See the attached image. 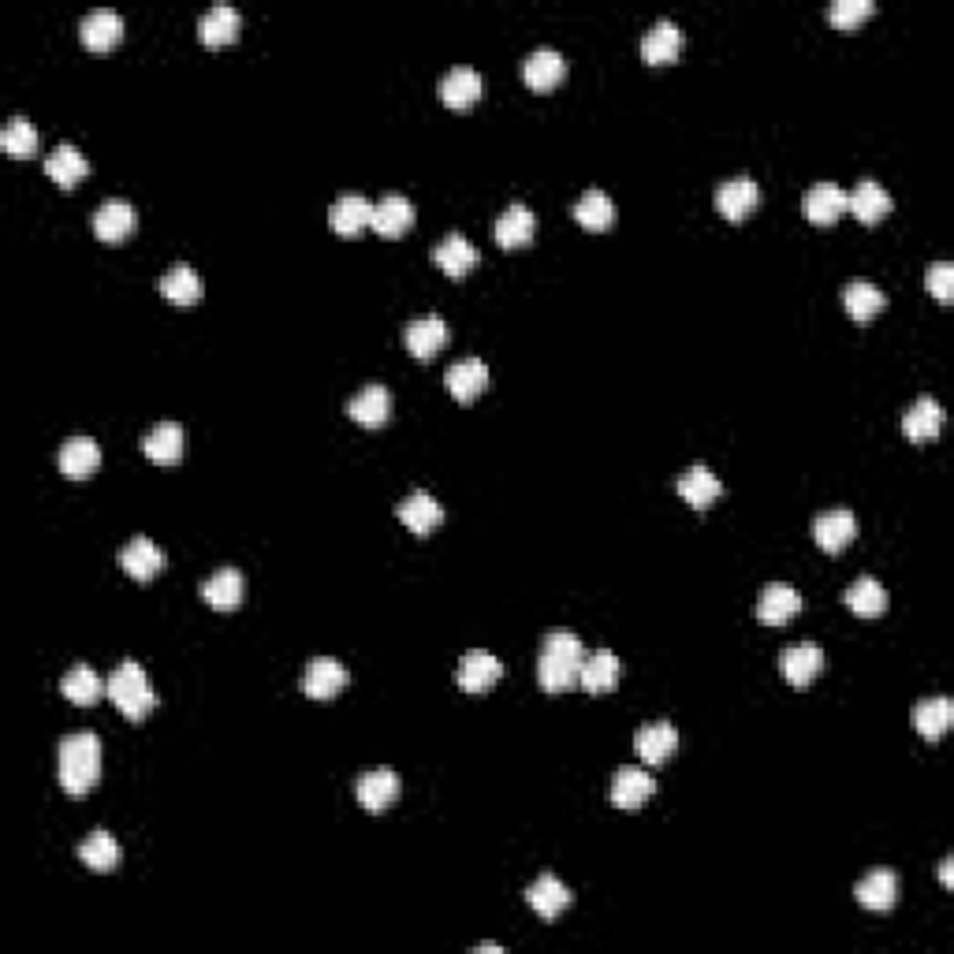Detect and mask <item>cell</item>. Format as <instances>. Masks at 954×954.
<instances>
[{
  "label": "cell",
  "instance_id": "cell-33",
  "mask_svg": "<svg viewBox=\"0 0 954 954\" xmlns=\"http://www.w3.org/2000/svg\"><path fill=\"white\" fill-rule=\"evenodd\" d=\"M60 694H64L71 705H79V709H90V705H98L101 697L109 694V683L101 679L90 664H75V668L60 679Z\"/></svg>",
  "mask_w": 954,
  "mask_h": 954
},
{
  "label": "cell",
  "instance_id": "cell-8",
  "mask_svg": "<svg viewBox=\"0 0 954 954\" xmlns=\"http://www.w3.org/2000/svg\"><path fill=\"white\" fill-rule=\"evenodd\" d=\"M761 205V187L750 179V176H735L720 183V191H716V209H720L724 220H746L750 213Z\"/></svg>",
  "mask_w": 954,
  "mask_h": 954
},
{
  "label": "cell",
  "instance_id": "cell-17",
  "mask_svg": "<svg viewBox=\"0 0 954 954\" xmlns=\"http://www.w3.org/2000/svg\"><path fill=\"white\" fill-rule=\"evenodd\" d=\"M802 213H806L809 224L828 228V224H835L847 213V191L839 187V183H817V187H809V194H806Z\"/></svg>",
  "mask_w": 954,
  "mask_h": 954
},
{
  "label": "cell",
  "instance_id": "cell-21",
  "mask_svg": "<svg viewBox=\"0 0 954 954\" xmlns=\"http://www.w3.org/2000/svg\"><path fill=\"white\" fill-rule=\"evenodd\" d=\"M563 75H567V60H563L556 49H533L526 57V64H522V79H526V86L537 90V94L556 90Z\"/></svg>",
  "mask_w": 954,
  "mask_h": 954
},
{
  "label": "cell",
  "instance_id": "cell-49",
  "mask_svg": "<svg viewBox=\"0 0 954 954\" xmlns=\"http://www.w3.org/2000/svg\"><path fill=\"white\" fill-rule=\"evenodd\" d=\"M940 884L947 888V891L954 888V858H943V861H940Z\"/></svg>",
  "mask_w": 954,
  "mask_h": 954
},
{
  "label": "cell",
  "instance_id": "cell-28",
  "mask_svg": "<svg viewBox=\"0 0 954 954\" xmlns=\"http://www.w3.org/2000/svg\"><path fill=\"white\" fill-rule=\"evenodd\" d=\"M183 444H187V437H183L179 422H161L142 437V451H146V459L157 466H176L183 459Z\"/></svg>",
  "mask_w": 954,
  "mask_h": 954
},
{
  "label": "cell",
  "instance_id": "cell-39",
  "mask_svg": "<svg viewBox=\"0 0 954 954\" xmlns=\"http://www.w3.org/2000/svg\"><path fill=\"white\" fill-rule=\"evenodd\" d=\"M239 27H243L239 12L228 4H217L198 19V38H202V45L220 49V45H232V41L239 38Z\"/></svg>",
  "mask_w": 954,
  "mask_h": 954
},
{
  "label": "cell",
  "instance_id": "cell-43",
  "mask_svg": "<svg viewBox=\"0 0 954 954\" xmlns=\"http://www.w3.org/2000/svg\"><path fill=\"white\" fill-rule=\"evenodd\" d=\"M574 220H578L586 232H608L615 224V205H612L608 194L593 187L574 202Z\"/></svg>",
  "mask_w": 954,
  "mask_h": 954
},
{
  "label": "cell",
  "instance_id": "cell-48",
  "mask_svg": "<svg viewBox=\"0 0 954 954\" xmlns=\"http://www.w3.org/2000/svg\"><path fill=\"white\" fill-rule=\"evenodd\" d=\"M925 287L932 291V299L940 306H951L954 302V265L951 261H936L925 276Z\"/></svg>",
  "mask_w": 954,
  "mask_h": 954
},
{
  "label": "cell",
  "instance_id": "cell-29",
  "mask_svg": "<svg viewBox=\"0 0 954 954\" xmlns=\"http://www.w3.org/2000/svg\"><path fill=\"white\" fill-rule=\"evenodd\" d=\"M120 567L135 582H150L164 571V552L150 537H131L120 552Z\"/></svg>",
  "mask_w": 954,
  "mask_h": 954
},
{
  "label": "cell",
  "instance_id": "cell-37",
  "mask_svg": "<svg viewBox=\"0 0 954 954\" xmlns=\"http://www.w3.org/2000/svg\"><path fill=\"white\" fill-rule=\"evenodd\" d=\"M533 235H537V217H533L526 205H507V209L500 213L496 243L504 246V250H522V246L533 243Z\"/></svg>",
  "mask_w": 954,
  "mask_h": 954
},
{
  "label": "cell",
  "instance_id": "cell-13",
  "mask_svg": "<svg viewBox=\"0 0 954 954\" xmlns=\"http://www.w3.org/2000/svg\"><path fill=\"white\" fill-rule=\"evenodd\" d=\"M403 340H407V351L414 355L418 362H433V358L448 347V325L440 321L437 314L418 317V321L407 325Z\"/></svg>",
  "mask_w": 954,
  "mask_h": 954
},
{
  "label": "cell",
  "instance_id": "cell-41",
  "mask_svg": "<svg viewBox=\"0 0 954 954\" xmlns=\"http://www.w3.org/2000/svg\"><path fill=\"white\" fill-rule=\"evenodd\" d=\"M847 608L861 615V619H876V615L888 612V589L880 586V582L873 578V574H861V578L843 593Z\"/></svg>",
  "mask_w": 954,
  "mask_h": 954
},
{
  "label": "cell",
  "instance_id": "cell-40",
  "mask_svg": "<svg viewBox=\"0 0 954 954\" xmlns=\"http://www.w3.org/2000/svg\"><path fill=\"white\" fill-rule=\"evenodd\" d=\"M161 295H164V299H168L172 306H183V310H187V306H198V302H202V280H198V273H194L187 261H176L168 273L161 276Z\"/></svg>",
  "mask_w": 954,
  "mask_h": 954
},
{
  "label": "cell",
  "instance_id": "cell-2",
  "mask_svg": "<svg viewBox=\"0 0 954 954\" xmlns=\"http://www.w3.org/2000/svg\"><path fill=\"white\" fill-rule=\"evenodd\" d=\"M582 649L578 634H567V630H556L548 634L545 645H541V656H537V683L545 694H567V690H578V671H582Z\"/></svg>",
  "mask_w": 954,
  "mask_h": 954
},
{
  "label": "cell",
  "instance_id": "cell-3",
  "mask_svg": "<svg viewBox=\"0 0 954 954\" xmlns=\"http://www.w3.org/2000/svg\"><path fill=\"white\" fill-rule=\"evenodd\" d=\"M109 697L112 705L120 709V716H127L131 724H142L146 716L157 709V694L150 686V675L142 671V664L123 660L109 679Z\"/></svg>",
  "mask_w": 954,
  "mask_h": 954
},
{
  "label": "cell",
  "instance_id": "cell-47",
  "mask_svg": "<svg viewBox=\"0 0 954 954\" xmlns=\"http://www.w3.org/2000/svg\"><path fill=\"white\" fill-rule=\"evenodd\" d=\"M873 12H876L873 0H835V4L828 8V19H832L835 30H854V27L865 23Z\"/></svg>",
  "mask_w": 954,
  "mask_h": 954
},
{
  "label": "cell",
  "instance_id": "cell-5",
  "mask_svg": "<svg viewBox=\"0 0 954 954\" xmlns=\"http://www.w3.org/2000/svg\"><path fill=\"white\" fill-rule=\"evenodd\" d=\"M500 679H504V664L489 649H470L463 660H459L455 683L463 694H489Z\"/></svg>",
  "mask_w": 954,
  "mask_h": 954
},
{
  "label": "cell",
  "instance_id": "cell-4",
  "mask_svg": "<svg viewBox=\"0 0 954 954\" xmlns=\"http://www.w3.org/2000/svg\"><path fill=\"white\" fill-rule=\"evenodd\" d=\"M399 791H403V783H399V776L392 768H373V772H362L355 779V798L366 813H384V809H392L399 802Z\"/></svg>",
  "mask_w": 954,
  "mask_h": 954
},
{
  "label": "cell",
  "instance_id": "cell-45",
  "mask_svg": "<svg viewBox=\"0 0 954 954\" xmlns=\"http://www.w3.org/2000/svg\"><path fill=\"white\" fill-rule=\"evenodd\" d=\"M843 306H847V314L854 317L858 325H865V321H873V317L884 310L888 306V299H884V291H880L876 284H869V280H854V284H847V291H843Z\"/></svg>",
  "mask_w": 954,
  "mask_h": 954
},
{
  "label": "cell",
  "instance_id": "cell-27",
  "mask_svg": "<svg viewBox=\"0 0 954 954\" xmlns=\"http://www.w3.org/2000/svg\"><path fill=\"white\" fill-rule=\"evenodd\" d=\"M328 220H332L336 235L355 239V235H362L369 224H373V202L362 198V194H343V198H336L332 213H328Z\"/></svg>",
  "mask_w": 954,
  "mask_h": 954
},
{
  "label": "cell",
  "instance_id": "cell-42",
  "mask_svg": "<svg viewBox=\"0 0 954 954\" xmlns=\"http://www.w3.org/2000/svg\"><path fill=\"white\" fill-rule=\"evenodd\" d=\"M86 172H90L86 157H82L75 146H68V142H64V146H57L53 153H49V161H45V176L53 179L60 191H71L82 176H86Z\"/></svg>",
  "mask_w": 954,
  "mask_h": 954
},
{
  "label": "cell",
  "instance_id": "cell-24",
  "mask_svg": "<svg viewBox=\"0 0 954 954\" xmlns=\"http://www.w3.org/2000/svg\"><path fill=\"white\" fill-rule=\"evenodd\" d=\"M414 224V205H410L407 194H384L381 202L373 205V228L381 239H399L403 232H410Z\"/></svg>",
  "mask_w": 954,
  "mask_h": 954
},
{
  "label": "cell",
  "instance_id": "cell-10",
  "mask_svg": "<svg viewBox=\"0 0 954 954\" xmlns=\"http://www.w3.org/2000/svg\"><path fill=\"white\" fill-rule=\"evenodd\" d=\"M779 671H783V679L791 683L794 690H806V686L824 671V653H820V645L813 642L791 645V649H783V656H779Z\"/></svg>",
  "mask_w": 954,
  "mask_h": 954
},
{
  "label": "cell",
  "instance_id": "cell-26",
  "mask_svg": "<svg viewBox=\"0 0 954 954\" xmlns=\"http://www.w3.org/2000/svg\"><path fill=\"white\" fill-rule=\"evenodd\" d=\"M396 515H399V522H403L410 533H414V537H425V533H433L440 522H444V507H440L437 500L429 496V492L418 489L396 507Z\"/></svg>",
  "mask_w": 954,
  "mask_h": 954
},
{
  "label": "cell",
  "instance_id": "cell-7",
  "mask_svg": "<svg viewBox=\"0 0 954 954\" xmlns=\"http://www.w3.org/2000/svg\"><path fill=\"white\" fill-rule=\"evenodd\" d=\"M854 537H858V519L850 515L847 507L824 511V515H817V522H813V541H817L820 552H828V556L847 552Z\"/></svg>",
  "mask_w": 954,
  "mask_h": 954
},
{
  "label": "cell",
  "instance_id": "cell-1",
  "mask_svg": "<svg viewBox=\"0 0 954 954\" xmlns=\"http://www.w3.org/2000/svg\"><path fill=\"white\" fill-rule=\"evenodd\" d=\"M57 779L71 798L90 794L101 783V738L75 731L57 750Z\"/></svg>",
  "mask_w": 954,
  "mask_h": 954
},
{
  "label": "cell",
  "instance_id": "cell-16",
  "mask_svg": "<svg viewBox=\"0 0 954 954\" xmlns=\"http://www.w3.org/2000/svg\"><path fill=\"white\" fill-rule=\"evenodd\" d=\"M683 53V34L679 27L671 23V19H660V23H653L649 30H645L642 38V60L649 68H664V64H675Z\"/></svg>",
  "mask_w": 954,
  "mask_h": 954
},
{
  "label": "cell",
  "instance_id": "cell-15",
  "mask_svg": "<svg viewBox=\"0 0 954 954\" xmlns=\"http://www.w3.org/2000/svg\"><path fill=\"white\" fill-rule=\"evenodd\" d=\"M444 388L451 392L455 403H463V407L474 403V399L489 388V366L481 362V358H463V362H455L444 373Z\"/></svg>",
  "mask_w": 954,
  "mask_h": 954
},
{
  "label": "cell",
  "instance_id": "cell-20",
  "mask_svg": "<svg viewBox=\"0 0 954 954\" xmlns=\"http://www.w3.org/2000/svg\"><path fill=\"white\" fill-rule=\"evenodd\" d=\"M526 902H530V910H533L537 917L556 921L563 910H567L571 902H574V895H571V888L563 884V880H556L552 873H545V876H537V880H533V884L526 888Z\"/></svg>",
  "mask_w": 954,
  "mask_h": 954
},
{
  "label": "cell",
  "instance_id": "cell-12",
  "mask_svg": "<svg viewBox=\"0 0 954 954\" xmlns=\"http://www.w3.org/2000/svg\"><path fill=\"white\" fill-rule=\"evenodd\" d=\"M619 686V660H615L612 649H597L582 656V671H578V690H586L593 697H604Z\"/></svg>",
  "mask_w": 954,
  "mask_h": 954
},
{
  "label": "cell",
  "instance_id": "cell-31",
  "mask_svg": "<svg viewBox=\"0 0 954 954\" xmlns=\"http://www.w3.org/2000/svg\"><path fill=\"white\" fill-rule=\"evenodd\" d=\"M79 38H82V45L94 49V53H109L123 38V19L116 12H109V8H98V12H90L79 23Z\"/></svg>",
  "mask_w": 954,
  "mask_h": 954
},
{
  "label": "cell",
  "instance_id": "cell-23",
  "mask_svg": "<svg viewBox=\"0 0 954 954\" xmlns=\"http://www.w3.org/2000/svg\"><path fill=\"white\" fill-rule=\"evenodd\" d=\"M481 90H485V82H481L474 68H451L448 75L440 79V101L455 112L474 109L481 101Z\"/></svg>",
  "mask_w": 954,
  "mask_h": 954
},
{
  "label": "cell",
  "instance_id": "cell-50",
  "mask_svg": "<svg viewBox=\"0 0 954 954\" xmlns=\"http://www.w3.org/2000/svg\"><path fill=\"white\" fill-rule=\"evenodd\" d=\"M474 954H504V947H500V943H478Z\"/></svg>",
  "mask_w": 954,
  "mask_h": 954
},
{
  "label": "cell",
  "instance_id": "cell-11",
  "mask_svg": "<svg viewBox=\"0 0 954 954\" xmlns=\"http://www.w3.org/2000/svg\"><path fill=\"white\" fill-rule=\"evenodd\" d=\"M798 612H802V597H798V589L787 586V582H772V586H765L761 597H757V619H761L765 627H783Z\"/></svg>",
  "mask_w": 954,
  "mask_h": 954
},
{
  "label": "cell",
  "instance_id": "cell-19",
  "mask_svg": "<svg viewBox=\"0 0 954 954\" xmlns=\"http://www.w3.org/2000/svg\"><path fill=\"white\" fill-rule=\"evenodd\" d=\"M656 794V776L645 768H619L612 779V806L615 809H642Z\"/></svg>",
  "mask_w": 954,
  "mask_h": 954
},
{
  "label": "cell",
  "instance_id": "cell-18",
  "mask_svg": "<svg viewBox=\"0 0 954 954\" xmlns=\"http://www.w3.org/2000/svg\"><path fill=\"white\" fill-rule=\"evenodd\" d=\"M57 466H60V474L71 478V481L94 478L98 466H101V448H98V440H90V437H71L68 444L60 448Z\"/></svg>",
  "mask_w": 954,
  "mask_h": 954
},
{
  "label": "cell",
  "instance_id": "cell-46",
  "mask_svg": "<svg viewBox=\"0 0 954 954\" xmlns=\"http://www.w3.org/2000/svg\"><path fill=\"white\" fill-rule=\"evenodd\" d=\"M0 150H4L8 157H16V161L34 157V153H38V127L30 120H23V116L8 120L4 131H0Z\"/></svg>",
  "mask_w": 954,
  "mask_h": 954
},
{
  "label": "cell",
  "instance_id": "cell-38",
  "mask_svg": "<svg viewBox=\"0 0 954 954\" xmlns=\"http://www.w3.org/2000/svg\"><path fill=\"white\" fill-rule=\"evenodd\" d=\"M951 724H954V705L947 697H925V701L914 705V731L925 742H940L951 731Z\"/></svg>",
  "mask_w": 954,
  "mask_h": 954
},
{
  "label": "cell",
  "instance_id": "cell-36",
  "mask_svg": "<svg viewBox=\"0 0 954 954\" xmlns=\"http://www.w3.org/2000/svg\"><path fill=\"white\" fill-rule=\"evenodd\" d=\"M433 261H437L440 273L451 276V280H463V276L478 269V250L470 246V239H463L459 232H451L448 239L433 250Z\"/></svg>",
  "mask_w": 954,
  "mask_h": 954
},
{
  "label": "cell",
  "instance_id": "cell-44",
  "mask_svg": "<svg viewBox=\"0 0 954 954\" xmlns=\"http://www.w3.org/2000/svg\"><path fill=\"white\" fill-rule=\"evenodd\" d=\"M79 861L90 873H112L120 865V843L109 832H90L79 843Z\"/></svg>",
  "mask_w": 954,
  "mask_h": 954
},
{
  "label": "cell",
  "instance_id": "cell-9",
  "mask_svg": "<svg viewBox=\"0 0 954 954\" xmlns=\"http://www.w3.org/2000/svg\"><path fill=\"white\" fill-rule=\"evenodd\" d=\"M343 686H347V668L340 660H332V656H317L302 675V694L314 697V701H332V697L343 694Z\"/></svg>",
  "mask_w": 954,
  "mask_h": 954
},
{
  "label": "cell",
  "instance_id": "cell-25",
  "mask_svg": "<svg viewBox=\"0 0 954 954\" xmlns=\"http://www.w3.org/2000/svg\"><path fill=\"white\" fill-rule=\"evenodd\" d=\"M347 414L355 418L362 429H381L392 418V392L384 384H366L351 403H347Z\"/></svg>",
  "mask_w": 954,
  "mask_h": 954
},
{
  "label": "cell",
  "instance_id": "cell-14",
  "mask_svg": "<svg viewBox=\"0 0 954 954\" xmlns=\"http://www.w3.org/2000/svg\"><path fill=\"white\" fill-rule=\"evenodd\" d=\"M899 895H902V884L891 869H876V873H869L865 880H858V888H854V899L865 910H873V914H888V910H895Z\"/></svg>",
  "mask_w": 954,
  "mask_h": 954
},
{
  "label": "cell",
  "instance_id": "cell-30",
  "mask_svg": "<svg viewBox=\"0 0 954 954\" xmlns=\"http://www.w3.org/2000/svg\"><path fill=\"white\" fill-rule=\"evenodd\" d=\"M135 224H139L135 209H131L127 202H120V198H109L94 213V235L101 243H109V246H120L131 232H135Z\"/></svg>",
  "mask_w": 954,
  "mask_h": 954
},
{
  "label": "cell",
  "instance_id": "cell-32",
  "mask_svg": "<svg viewBox=\"0 0 954 954\" xmlns=\"http://www.w3.org/2000/svg\"><path fill=\"white\" fill-rule=\"evenodd\" d=\"M847 213H854L861 224H880L891 213V194L876 179H861L854 191H847Z\"/></svg>",
  "mask_w": 954,
  "mask_h": 954
},
{
  "label": "cell",
  "instance_id": "cell-22",
  "mask_svg": "<svg viewBox=\"0 0 954 954\" xmlns=\"http://www.w3.org/2000/svg\"><path fill=\"white\" fill-rule=\"evenodd\" d=\"M246 597V582L235 567H220L217 574L202 582V601L209 604L213 612H235Z\"/></svg>",
  "mask_w": 954,
  "mask_h": 954
},
{
  "label": "cell",
  "instance_id": "cell-34",
  "mask_svg": "<svg viewBox=\"0 0 954 954\" xmlns=\"http://www.w3.org/2000/svg\"><path fill=\"white\" fill-rule=\"evenodd\" d=\"M675 489H679V496H683L686 504H690L694 511H705V507H712L716 500L724 496V481L716 478L709 466H701V463L686 470V474L679 478V485H675Z\"/></svg>",
  "mask_w": 954,
  "mask_h": 954
},
{
  "label": "cell",
  "instance_id": "cell-35",
  "mask_svg": "<svg viewBox=\"0 0 954 954\" xmlns=\"http://www.w3.org/2000/svg\"><path fill=\"white\" fill-rule=\"evenodd\" d=\"M940 429H943V407L932 396H921L917 403L902 414V433H906V440H914V444L936 440Z\"/></svg>",
  "mask_w": 954,
  "mask_h": 954
},
{
  "label": "cell",
  "instance_id": "cell-6",
  "mask_svg": "<svg viewBox=\"0 0 954 954\" xmlns=\"http://www.w3.org/2000/svg\"><path fill=\"white\" fill-rule=\"evenodd\" d=\"M675 750H679V731H675V724H668V720L645 724L642 731L634 735V753H638L642 765H649V768L668 765Z\"/></svg>",
  "mask_w": 954,
  "mask_h": 954
}]
</instances>
